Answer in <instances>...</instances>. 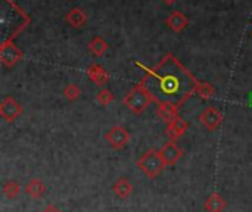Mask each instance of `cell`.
I'll return each mask as SVG.
<instances>
[{
    "instance_id": "obj_18",
    "label": "cell",
    "mask_w": 252,
    "mask_h": 212,
    "mask_svg": "<svg viewBox=\"0 0 252 212\" xmlns=\"http://www.w3.org/2000/svg\"><path fill=\"white\" fill-rule=\"evenodd\" d=\"M195 94H198L201 99H204V100H208V99H213L214 96H216V87L213 86V84H210V83H207V81H204V83H199L198 84V89H196V93Z\"/></svg>"
},
{
    "instance_id": "obj_16",
    "label": "cell",
    "mask_w": 252,
    "mask_h": 212,
    "mask_svg": "<svg viewBox=\"0 0 252 212\" xmlns=\"http://www.w3.org/2000/svg\"><path fill=\"white\" fill-rule=\"evenodd\" d=\"M25 192L28 196H31L32 199H40L44 192H46V186L38 180V179H32L27 186H25Z\"/></svg>"
},
{
    "instance_id": "obj_11",
    "label": "cell",
    "mask_w": 252,
    "mask_h": 212,
    "mask_svg": "<svg viewBox=\"0 0 252 212\" xmlns=\"http://www.w3.org/2000/svg\"><path fill=\"white\" fill-rule=\"evenodd\" d=\"M157 115L165 122L170 124L176 118H179V106L173 103H159L157 108Z\"/></svg>"
},
{
    "instance_id": "obj_13",
    "label": "cell",
    "mask_w": 252,
    "mask_h": 212,
    "mask_svg": "<svg viewBox=\"0 0 252 212\" xmlns=\"http://www.w3.org/2000/svg\"><path fill=\"white\" fill-rule=\"evenodd\" d=\"M167 25L173 30V31H176V32H182L186 27H188V24H189V19L186 18V15L185 13H182V12H179V10H176V12H173L168 18H167Z\"/></svg>"
},
{
    "instance_id": "obj_17",
    "label": "cell",
    "mask_w": 252,
    "mask_h": 212,
    "mask_svg": "<svg viewBox=\"0 0 252 212\" xmlns=\"http://www.w3.org/2000/svg\"><path fill=\"white\" fill-rule=\"evenodd\" d=\"M108 43L102 38V37H94L90 43H89V50L94 55V56H102L106 50H108Z\"/></svg>"
},
{
    "instance_id": "obj_9",
    "label": "cell",
    "mask_w": 252,
    "mask_h": 212,
    "mask_svg": "<svg viewBox=\"0 0 252 212\" xmlns=\"http://www.w3.org/2000/svg\"><path fill=\"white\" fill-rule=\"evenodd\" d=\"M188 128H189V124L183 118L179 117L174 121H171L170 124H167L165 134L170 139V142H176V140H179L188 131Z\"/></svg>"
},
{
    "instance_id": "obj_5",
    "label": "cell",
    "mask_w": 252,
    "mask_h": 212,
    "mask_svg": "<svg viewBox=\"0 0 252 212\" xmlns=\"http://www.w3.org/2000/svg\"><path fill=\"white\" fill-rule=\"evenodd\" d=\"M105 139L114 149L120 151L124 149L130 142V133L123 125H115L105 134Z\"/></svg>"
},
{
    "instance_id": "obj_6",
    "label": "cell",
    "mask_w": 252,
    "mask_h": 212,
    "mask_svg": "<svg viewBox=\"0 0 252 212\" xmlns=\"http://www.w3.org/2000/svg\"><path fill=\"white\" fill-rule=\"evenodd\" d=\"M21 114H22V106L12 96L4 97L3 102L0 103V115L6 122L15 121Z\"/></svg>"
},
{
    "instance_id": "obj_12",
    "label": "cell",
    "mask_w": 252,
    "mask_h": 212,
    "mask_svg": "<svg viewBox=\"0 0 252 212\" xmlns=\"http://www.w3.org/2000/svg\"><path fill=\"white\" fill-rule=\"evenodd\" d=\"M87 13L83 10V9H80V7H72L66 15H65V21L71 25V27H74V28H81V27H84L86 24H87Z\"/></svg>"
},
{
    "instance_id": "obj_7",
    "label": "cell",
    "mask_w": 252,
    "mask_h": 212,
    "mask_svg": "<svg viewBox=\"0 0 252 212\" xmlns=\"http://www.w3.org/2000/svg\"><path fill=\"white\" fill-rule=\"evenodd\" d=\"M199 121L205 125L207 130L214 131V130H217V128L221 125V122H223V115H221V112H220L217 108H214V106H207V108L204 109V112L201 114Z\"/></svg>"
},
{
    "instance_id": "obj_8",
    "label": "cell",
    "mask_w": 252,
    "mask_h": 212,
    "mask_svg": "<svg viewBox=\"0 0 252 212\" xmlns=\"http://www.w3.org/2000/svg\"><path fill=\"white\" fill-rule=\"evenodd\" d=\"M159 155H161V158H162V161H164V164L167 167V165L177 164L183 158V151L174 142H167L159 149Z\"/></svg>"
},
{
    "instance_id": "obj_24",
    "label": "cell",
    "mask_w": 252,
    "mask_h": 212,
    "mask_svg": "<svg viewBox=\"0 0 252 212\" xmlns=\"http://www.w3.org/2000/svg\"><path fill=\"white\" fill-rule=\"evenodd\" d=\"M251 37H252V32H251Z\"/></svg>"
},
{
    "instance_id": "obj_4",
    "label": "cell",
    "mask_w": 252,
    "mask_h": 212,
    "mask_svg": "<svg viewBox=\"0 0 252 212\" xmlns=\"http://www.w3.org/2000/svg\"><path fill=\"white\" fill-rule=\"evenodd\" d=\"M22 52L13 44V41H4L0 46V61L6 68H12L22 59Z\"/></svg>"
},
{
    "instance_id": "obj_15",
    "label": "cell",
    "mask_w": 252,
    "mask_h": 212,
    "mask_svg": "<svg viewBox=\"0 0 252 212\" xmlns=\"http://www.w3.org/2000/svg\"><path fill=\"white\" fill-rule=\"evenodd\" d=\"M204 208L207 212H223L226 210V201L219 193H214L205 201Z\"/></svg>"
},
{
    "instance_id": "obj_1",
    "label": "cell",
    "mask_w": 252,
    "mask_h": 212,
    "mask_svg": "<svg viewBox=\"0 0 252 212\" xmlns=\"http://www.w3.org/2000/svg\"><path fill=\"white\" fill-rule=\"evenodd\" d=\"M142 68L146 74L140 84L149 91L157 105L173 103L176 106H182L196 93L199 81L171 53H167L157 66Z\"/></svg>"
},
{
    "instance_id": "obj_22",
    "label": "cell",
    "mask_w": 252,
    "mask_h": 212,
    "mask_svg": "<svg viewBox=\"0 0 252 212\" xmlns=\"http://www.w3.org/2000/svg\"><path fill=\"white\" fill-rule=\"evenodd\" d=\"M43 212H61V211H59V208H58V207H55V205L49 204L47 207H44Z\"/></svg>"
},
{
    "instance_id": "obj_19",
    "label": "cell",
    "mask_w": 252,
    "mask_h": 212,
    "mask_svg": "<svg viewBox=\"0 0 252 212\" xmlns=\"http://www.w3.org/2000/svg\"><path fill=\"white\" fill-rule=\"evenodd\" d=\"M19 192H21V186H19V183L15 182V180H9V182H6V183L3 184V195H4L7 199H15V198H18Z\"/></svg>"
},
{
    "instance_id": "obj_2",
    "label": "cell",
    "mask_w": 252,
    "mask_h": 212,
    "mask_svg": "<svg viewBox=\"0 0 252 212\" xmlns=\"http://www.w3.org/2000/svg\"><path fill=\"white\" fill-rule=\"evenodd\" d=\"M136 165L146 177H149L152 180L157 179L165 168V164L159 155V151H157V149H149L146 153H143L137 159Z\"/></svg>"
},
{
    "instance_id": "obj_21",
    "label": "cell",
    "mask_w": 252,
    "mask_h": 212,
    "mask_svg": "<svg viewBox=\"0 0 252 212\" xmlns=\"http://www.w3.org/2000/svg\"><path fill=\"white\" fill-rule=\"evenodd\" d=\"M96 100H97L102 106H108V105H111V103L114 102V94H112V91H111V90H108V89H102V90L97 93Z\"/></svg>"
},
{
    "instance_id": "obj_10",
    "label": "cell",
    "mask_w": 252,
    "mask_h": 212,
    "mask_svg": "<svg viewBox=\"0 0 252 212\" xmlns=\"http://www.w3.org/2000/svg\"><path fill=\"white\" fill-rule=\"evenodd\" d=\"M86 72H87V77H89L96 86L103 87V86L109 81V74L105 71L103 66H100V65H97V63L89 65L87 69H86Z\"/></svg>"
},
{
    "instance_id": "obj_14",
    "label": "cell",
    "mask_w": 252,
    "mask_h": 212,
    "mask_svg": "<svg viewBox=\"0 0 252 212\" xmlns=\"http://www.w3.org/2000/svg\"><path fill=\"white\" fill-rule=\"evenodd\" d=\"M114 193L121 199H127L133 193V184L126 177H121L114 183Z\"/></svg>"
},
{
    "instance_id": "obj_20",
    "label": "cell",
    "mask_w": 252,
    "mask_h": 212,
    "mask_svg": "<svg viewBox=\"0 0 252 212\" xmlns=\"http://www.w3.org/2000/svg\"><path fill=\"white\" fill-rule=\"evenodd\" d=\"M81 94V90L77 84H68L65 89H63V96L69 100V102H74L80 97Z\"/></svg>"
},
{
    "instance_id": "obj_3",
    "label": "cell",
    "mask_w": 252,
    "mask_h": 212,
    "mask_svg": "<svg viewBox=\"0 0 252 212\" xmlns=\"http://www.w3.org/2000/svg\"><path fill=\"white\" fill-rule=\"evenodd\" d=\"M154 102L152 96L149 94V91L139 83L137 86H134L130 93L124 97V105L133 112V114H142L148 109V106Z\"/></svg>"
},
{
    "instance_id": "obj_23",
    "label": "cell",
    "mask_w": 252,
    "mask_h": 212,
    "mask_svg": "<svg viewBox=\"0 0 252 212\" xmlns=\"http://www.w3.org/2000/svg\"><path fill=\"white\" fill-rule=\"evenodd\" d=\"M162 1H164L165 4H173V3H176L177 0H162Z\"/></svg>"
}]
</instances>
